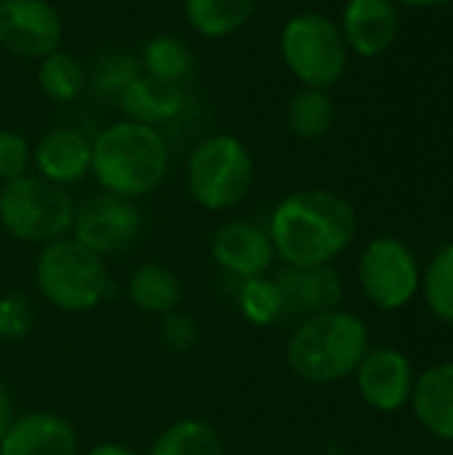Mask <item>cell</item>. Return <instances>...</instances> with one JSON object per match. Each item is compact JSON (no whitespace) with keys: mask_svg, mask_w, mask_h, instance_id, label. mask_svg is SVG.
I'll return each instance as SVG.
<instances>
[{"mask_svg":"<svg viewBox=\"0 0 453 455\" xmlns=\"http://www.w3.org/2000/svg\"><path fill=\"white\" fill-rule=\"evenodd\" d=\"M267 232L283 267H331L355 243L358 213L331 189H296L272 208Z\"/></svg>","mask_w":453,"mask_h":455,"instance_id":"1","label":"cell"},{"mask_svg":"<svg viewBox=\"0 0 453 455\" xmlns=\"http://www.w3.org/2000/svg\"><path fill=\"white\" fill-rule=\"evenodd\" d=\"M171 171V144L155 125L115 120L91 136V176L101 192L139 200L163 187Z\"/></svg>","mask_w":453,"mask_h":455,"instance_id":"2","label":"cell"},{"mask_svg":"<svg viewBox=\"0 0 453 455\" xmlns=\"http://www.w3.org/2000/svg\"><path fill=\"white\" fill-rule=\"evenodd\" d=\"M368 349L366 320L339 307L299 320L286 341V363L299 381L328 387L350 379Z\"/></svg>","mask_w":453,"mask_h":455,"instance_id":"3","label":"cell"},{"mask_svg":"<svg viewBox=\"0 0 453 455\" xmlns=\"http://www.w3.org/2000/svg\"><path fill=\"white\" fill-rule=\"evenodd\" d=\"M32 280L40 299L67 315L91 312L109 293V272L104 259L80 245L72 235L40 245Z\"/></svg>","mask_w":453,"mask_h":455,"instance_id":"4","label":"cell"},{"mask_svg":"<svg viewBox=\"0 0 453 455\" xmlns=\"http://www.w3.org/2000/svg\"><path fill=\"white\" fill-rule=\"evenodd\" d=\"M256 163L235 133H211L200 139L184 165V184L195 205L208 213L235 211L254 189Z\"/></svg>","mask_w":453,"mask_h":455,"instance_id":"5","label":"cell"},{"mask_svg":"<svg viewBox=\"0 0 453 455\" xmlns=\"http://www.w3.org/2000/svg\"><path fill=\"white\" fill-rule=\"evenodd\" d=\"M77 203L67 187L37 173L0 184V227L19 243L45 245L72 232Z\"/></svg>","mask_w":453,"mask_h":455,"instance_id":"6","label":"cell"},{"mask_svg":"<svg viewBox=\"0 0 453 455\" xmlns=\"http://www.w3.org/2000/svg\"><path fill=\"white\" fill-rule=\"evenodd\" d=\"M278 45L288 72L307 88H334L350 64L339 24L320 11L291 13L280 27Z\"/></svg>","mask_w":453,"mask_h":455,"instance_id":"7","label":"cell"},{"mask_svg":"<svg viewBox=\"0 0 453 455\" xmlns=\"http://www.w3.org/2000/svg\"><path fill=\"white\" fill-rule=\"evenodd\" d=\"M358 285L379 312L406 309L422 288V267L417 253L398 237L382 235L366 243L358 259Z\"/></svg>","mask_w":453,"mask_h":455,"instance_id":"8","label":"cell"},{"mask_svg":"<svg viewBox=\"0 0 453 455\" xmlns=\"http://www.w3.org/2000/svg\"><path fill=\"white\" fill-rule=\"evenodd\" d=\"M142 227L144 216L136 200L99 192L77 205L69 235L96 256L107 259L125 253L139 240Z\"/></svg>","mask_w":453,"mask_h":455,"instance_id":"9","label":"cell"},{"mask_svg":"<svg viewBox=\"0 0 453 455\" xmlns=\"http://www.w3.org/2000/svg\"><path fill=\"white\" fill-rule=\"evenodd\" d=\"M64 19L51 0H0V48L40 61L61 48Z\"/></svg>","mask_w":453,"mask_h":455,"instance_id":"10","label":"cell"},{"mask_svg":"<svg viewBox=\"0 0 453 455\" xmlns=\"http://www.w3.org/2000/svg\"><path fill=\"white\" fill-rule=\"evenodd\" d=\"M355 376V387L360 400L376 413H398L409 408L411 392L417 384V371L395 347H371L360 360Z\"/></svg>","mask_w":453,"mask_h":455,"instance_id":"11","label":"cell"},{"mask_svg":"<svg viewBox=\"0 0 453 455\" xmlns=\"http://www.w3.org/2000/svg\"><path fill=\"white\" fill-rule=\"evenodd\" d=\"M211 259L222 272L235 277L238 283L248 277L270 275V269L278 261L267 227L246 219L227 221L214 232Z\"/></svg>","mask_w":453,"mask_h":455,"instance_id":"12","label":"cell"},{"mask_svg":"<svg viewBox=\"0 0 453 455\" xmlns=\"http://www.w3.org/2000/svg\"><path fill=\"white\" fill-rule=\"evenodd\" d=\"M77 429L56 411H29L13 416L0 437V455H77Z\"/></svg>","mask_w":453,"mask_h":455,"instance_id":"13","label":"cell"},{"mask_svg":"<svg viewBox=\"0 0 453 455\" xmlns=\"http://www.w3.org/2000/svg\"><path fill=\"white\" fill-rule=\"evenodd\" d=\"M32 168L51 184L75 187L91 176V136L72 125H56L32 144Z\"/></svg>","mask_w":453,"mask_h":455,"instance_id":"14","label":"cell"},{"mask_svg":"<svg viewBox=\"0 0 453 455\" xmlns=\"http://www.w3.org/2000/svg\"><path fill=\"white\" fill-rule=\"evenodd\" d=\"M275 283L283 296L286 317H312L339 309L344 301V283L334 267H280Z\"/></svg>","mask_w":453,"mask_h":455,"instance_id":"15","label":"cell"},{"mask_svg":"<svg viewBox=\"0 0 453 455\" xmlns=\"http://www.w3.org/2000/svg\"><path fill=\"white\" fill-rule=\"evenodd\" d=\"M339 29L350 53L360 59H376L398 40V5L392 0H347Z\"/></svg>","mask_w":453,"mask_h":455,"instance_id":"16","label":"cell"},{"mask_svg":"<svg viewBox=\"0 0 453 455\" xmlns=\"http://www.w3.org/2000/svg\"><path fill=\"white\" fill-rule=\"evenodd\" d=\"M409 408L425 432L453 443V360L435 363L417 376Z\"/></svg>","mask_w":453,"mask_h":455,"instance_id":"17","label":"cell"},{"mask_svg":"<svg viewBox=\"0 0 453 455\" xmlns=\"http://www.w3.org/2000/svg\"><path fill=\"white\" fill-rule=\"evenodd\" d=\"M123 117L144 125H171L187 109V91L182 83H168L152 75H139L117 99Z\"/></svg>","mask_w":453,"mask_h":455,"instance_id":"18","label":"cell"},{"mask_svg":"<svg viewBox=\"0 0 453 455\" xmlns=\"http://www.w3.org/2000/svg\"><path fill=\"white\" fill-rule=\"evenodd\" d=\"M125 293L131 304L152 317H163L174 309H179L182 301V280L174 269H168L160 261H144L139 264L128 280Z\"/></svg>","mask_w":453,"mask_h":455,"instance_id":"19","label":"cell"},{"mask_svg":"<svg viewBox=\"0 0 453 455\" xmlns=\"http://www.w3.org/2000/svg\"><path fill=\"white\" fill-rule=\"evenodd\" d=\"M259 0H182L190 29L206 40H224L240 32L256 13Z\"/></svg>","mask_w":453,"mask_h":455,"instance_id":"20","label":"cell"},{"mask_svg":"<svg viewBox=\"0 0 453 455\" xmlns=\"http://www.w3.org/2000/svg\"><path fill=\"white\" fill-rule=\"evenodd\" d=\"M35 83L45 99L53 104H69L80 99L88 88V69L85 64L69 51H53L37 61Z\"/></svg>","mask_w":453,"mask_h":455,"instance_id":"21","label":"cell"},{"mask_svg":"<svg viewBox=\"0 0 453 455\" xmlns=\"http://www.w3.org/2000/svg\"><path fill=\"white\" fill-rule=\"evenodd\" d=\"M147 455H227V448L219 429L208 421L179 419L152 440Z\"/></svg>","mask_w":453,"mask_h":455,"instance_id":"22","label":"cell"},{"mask_svg":"<svg viewBox=\"0 0 453 455\" xmlns=\"http://www.w3.org/2000/svg\"><path fill=\"white\" fill-rule=\"evenodd\" d=\"M139 64L144 75L184 85V80L195 72V53L184 37L174 32H160L144 43L139 53Z\"/></svg>","mask_w":453,"mask_h":455,"instance_id":"23","label":"cell"},{"mask_svg":"<svg viewBox=\"0 0 453 455\" xmlns=\"http://www.w3.org/2000/svg\"><path fill=\"white\" fill-rule=\"evenodd\" d=\"M334 120H336V107L326 88L302 85L291 96L288 109H286V125L302 141L323 139L334 128Z\"/></svg>","mask_w":453,"mask_h":455,"instance_id":"24","label":"cell"},{"mask_svg":"<svg viewBox=\"0 0 453 455\" xmlns=\"http://www.w3.org/2000/svg\"><path fill=\"white\" fill-rule=\"evenodd\" d=\"M238 309L243 320L254 328H272L286 317L283 296L275 275H259L238 283Z\"/></svg>","mask_w":453,"mask_h":455,"instance_id":"25","label":"cell"},{"mask_svg":"<svg viewBox=\"0 0 453 455\" xmlns=\"http://www.w3.org/2000/svg\"><path fill=\"white\" fill-rule=\"evenodd\" d=\"M419 296L435 320L453 325V243L435 251V256L422 269Z\"/></svg>","mask_w":453,"mask_h":455,"instance_id":"26","label":"cell"},{"mask_svg":"<svg viewBox=\"0 0 453 455\" xmlns=\"http://www.w3.org/2000/svg\"><path fill=\"white\" fill-rule=\"evenodd\" d=\"M142 75V64L136 53L128 51H109L101 53L91 72H88V88L101 99H120V93Z\"/></svg>","mask_w":453,"mask_h":455,"instance_id":"27","label":"cell"},{"mask_svg":"<svg viewBox=\"0 0 453 455\" xmlns=\"http://www.w3.org/2000/svg\"><path fill=\"white\" fill-rule=\"evenodd\" d=\"M35 328V307L32 301L19 293L0 296V341H21Z\"/></svg>","mask_w":453,"mask_h":455,"instance_id":"28","label":"cell"},{"mask_svg":"<svg viewBox=\"0 0 453 455\" xmlns=\"http://www.w3.org/2000/svg\"><path fill=\"white\" fill-rule=\"evenodd\" d=\"M32 173V144L13 128H0V184Z\"/></svg>","mask_w":453,"mask_h":455,"instance_id":"29","label":"cell"},{"mask_svg":"<svg viewBox=\"0 0 453 455\" xmlns=\"http://www.w3.org/2000/svg\"><path fill=\"white\" fill-rule=\"evenodd\" d=\"M198 323L187 315V312H168L160 317V344L171 352V355H187L195 344H198Z\"/></svg>","mask_w":453,"mask_h":455,"instance_id":"30","label":"cell"},{"mask_svg":"<svg viewBox=\"0 0 453 455\" xmlns=\"http://www.w3.org/2000/svg\"><path fill=\"white\" fill-rule=\"evenodd\" d=\"M13 416H16V411H13V397H11L8 387L0 381V437L5 435V429H8V424L13 421Z\"/></svg>","mask_w":453,"mask_h":455,"instance_id":"31","label":"cell"},{"mask_svg":"<svg viewBox=\"0 0 453 455\" xmlns=\"http://www.w3.org/2000/svg\"><path fill=\"white\" fill-rule=\"evenodd\" d=\"M85 455H142V453H139V451H133V448H128V445H123V443H99V445L88 448V453Z\"/></svg>","mask_w":453,"mask_h":455,"instance_id":"32","label":"cell"},{"mask_svg":"<svg viewBox=\"0 0 453 455\" xmlns=\"http://www.w3.org/2000/svg\"><path fill=\"white\" fill-rule=\"evenodd\" d=\"M395 5H406V8H441L449 5L453 0H392Z\"/></svg>","mask_w":453,"mask_h":455,"instance_id":"33","label":"cell"},{"mask_svg":"<svg viewBox=\"0 0 453 455\" xmlns=\"http://www.w3.org/2000/svg\"><path fill=\"white\" fill-rule=\"evenodd\" d=\"M0 235H3V227H0Z\"/></svg>","mask_w":453,"mask_h":455,"instance_id":"34","label":"cell"},{"mask_svg":"<svg viewBox=\"0 0 453 455\" xmlns=\"http://www.w3.org/2000/svg\"><path fill=\"white\" fill-rule=\"evenodd\" d=\"M382 455H387V453H382Z\"/></svg>","mask_w":453,"mask_h":455,"instance_id":"35","label":"cell"}]
</instances>
